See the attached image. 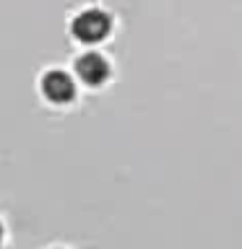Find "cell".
Returning a JSON list of instances; mask_svg holds the SVG:
<instances>
[{"label": "cell", "instance_id": "6da1fadb", "mask_svg": "<svg viewBox=\"0 0 242 249\" xmlns=\"http://www.w3.org/2000/svg\"><path fill=\"white\" fill-rule=\"evenodd\" d=\"M109 29H112V18H109L104 11H99V8H89V11L78 13L73 26H70L73 36L83 44L101 42V39L109 34Z\"/></svg>", "mask_w": 242, "mask_h": 249}, {"label": "cell", "instance_id": "7a4b0ae2", "mask_svg": "<svg viewBox=\"0 0 242 249\" xmlns=\"http://www.w3.org/2000/svg\"><path fill=\"white\" fill-rule=\"evenodd\" d=\"M42 89H44V96L50 101H55V104H65V101H70L76 96L73 78L68 73H62V70H50L42 81Z\"/></svg>", "mask_w": 242, "mask_h": 249}, {"label": "cell", "instance_id": "3957f363", "mask_svg": "<svg viewBox=\"0 0 242 249\" xmlns=\"http://www.w3.org/2000/svg\"><path fill=\"white\" fill-rule=\"evenodd\" d=\"M76 73H78V78H81L83 83L99 86V83H104L109 78V62L101 57V54L89 52V54H83V57H78Z\"/></svg>", "mask_w": 242, "mask_h": 249}, {"label": "cell", "instance_id": "277c9868", "mask_svg": "<svg viewBox=\"0 0 242 249\" xmlns=\"http://www.w3.org/2000/svg\"><path fill=\"white\" fill-rule=\"evenodd\" d=\"M0 239H3V226H0Z\"/></svg>", "mask_w": 242, "mask_h": 249}]
</instances>
